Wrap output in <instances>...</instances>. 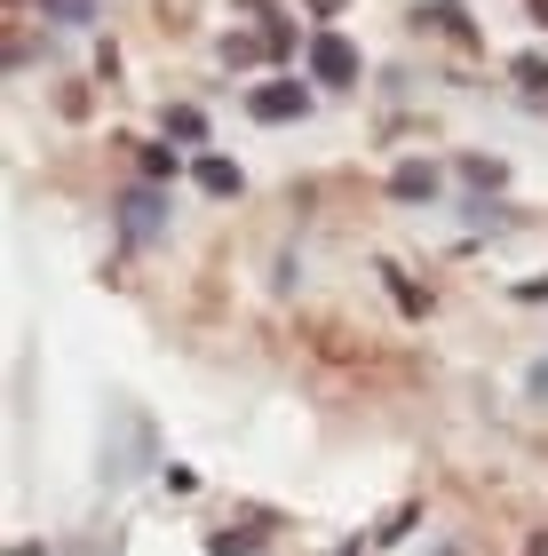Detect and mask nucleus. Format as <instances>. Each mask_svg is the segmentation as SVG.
I'll use <instances>...</instances> for the list:
<instances>
[{"mask_svg":"<svg viewBox=\"0 0 548 556\" xmlns=\"http://www.w3.org/2000/svg\"><path fill=\"white\" fill-rule=\"evenodd\" d=\"M310 72H318V88H351L358 80V48L342 33H318L310 40Z\"/></svg>","mask_w":548,"mask_h":556,"instance_id":"nucleus-1","label":"nucleus"},{"mask_svg":"<svg viewBox=\"0 0 548 556\" xmlns=\"http://www.w3.org/2000/svg\"><path fill=\"white\" fill-rule=\"evenodd\" d=\"M246 104H255V119H303V88H294V80H270V88L246 96Z\"/></svg>","mask_w":548,"mask_h":556,"instance_id":"nucleus-2","label":"nucleus"},{"mask_svg":"<svg viewBox=\"0 0 548 556\" xmlns=\"http://www.w3.org/2000/svg\"><path fill=\"white\" fill-rule=\"evenodd\" d=\"M119 215H128V239H152V231H160V191H136Z\"/></svg>","mask_w":548,"mask_h":556,"instance_id":"nucleus-3","label":"nucleus"},{"mask_svg":"<svg viewBox=\"0 0 548 556\" xmlns=\"http://www.w3.org/2000/svg\"><path fill=\"white\" fill-rule=\"evenodd\" d=\"M191 175H199V191H215V199H231V191H239V167H231V160H199Z\"/></svg>","mask_w":548,"mask_h":556,"instance_id":"nucleus-4","label":"nucleus"},{"mask_svg":"<svg viewBox=\"0 0 548 556\" xmlns=\"http://www.w3.org/2000/svg\"><path fill=\"white\" fill-rule=\"evenodd\" d=\"M390 191H397V199H430V191H437V175L421 167V160H406V167L390 175Z\"/></svg>","mask_w":548,"mask_h":556,"instance_id":"nucleus-5","label":"nucleus"},{"mask_svg":"<svg viewBox=\"0 0 548 556\" xmlns=\"http://www.w3.org/2000/svg\"><path fill=\"white\" fill-rule=\"evenodd\" d=\"M421 24H437V33H454V40H469V16L454 9V0H437V9H421Z\"/></svg>","mask_w":548,"mask_h":556,"instance_id":"nucleus-6","label":"nucleus"},{"mask_svg":"<svg viewBox=\"0 0 548 556\" xmlns=\"http://www.w3.org/2000/svg\"><path fill=\"white\" fill-rule=\"evenodd\" d=\"M517 80H525L533 96H548V56H517Z\"/></svg>","mask_w":548,"mask_h":556,"instance_id":"nucleus-7","label":"nucleus"},{"mask_svg":"<svg viewBox=\"0 0 548 556\" xmlns=\"http://www.w3.org/2000/svg\"><path fill=\"white\" fill-rule=\"evenodd\" d=\"M199 128H207V119H199L191 104H183V112H167V136H183V143H199Z\"/></svg>","mask_w":548,"mask_h":556,"instance_id":"nucleus-8","label":"nucleus"},{"mask_svg":"<svg viewBox=\"0 0 548 556\" xmlns=\"http://www.w3.org/2000/svg\"><path fill=\"white\" fill-rule=\"evenodd\" d=\"M48 16H64V24H88V0H48Z\"/></svg>","mask_w":548,"mask_h":556,"instance_id":"nucleus-9","label":"nucleus"},{"mask_svg":"<svg viewBox=\"0 0 548 556\" xmlns=\"http://www.w3.org/2000/svg\"><path fill=\"white\" fill-rule=\"evenodd\" d=\"M533 397H548V366H540V374H533Z\"/></svg>","mask_w":548,"mask_h":556,"instance_id":"nucleus-10","label":"nucleus"},{"mask_svg":"<svg viewBox=\"0 0 548 556\" xmlns=\"http://www.w3.org/2000/svg\"><path fill=\"white\" fill-rule=\"evenodd\" d=\"M525 556H548V533H533V548H525Z\"/></svg>","mask_w":548,"mask_h":556,"instance_id":"nucleus-11","label":"nucleus"},{"mask_svg":"<svg viewBox=\"0 0 548 556\" xmlns=\"http://www.w3.org/2000/svg\"><path fill=\"white\" fill-rule=\"evenodd\" d=\"M310 9H318V16H334V9H342V0H310Z\"/></svg>","mask_w":548,"mask_h":556,"instance_id":"nucleus-12","label":"nucleus"},{"mask_svg":"<svg viewBox=\"0 0 548 556\" xmlns=\"http://www.w3.org/2000/svg\"><path fill=\"white\" fill-rule=\"evenodd\" d=\"M533 16H540V24H548V0H533Z\"/></svg>","mask_w":548,"mask_h":556,"instance_id":"nucleus-13","label":"nucleus"}]
</instances>
